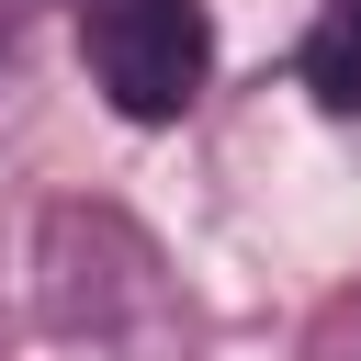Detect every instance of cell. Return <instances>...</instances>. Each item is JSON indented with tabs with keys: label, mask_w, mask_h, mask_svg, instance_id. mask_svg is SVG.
<instances>
[{
	"label": "cell",
	"mask_w": 361,
	"mask_h": 361,
	"mask_svg": "<svg viewBox=\"0 0 361 361\" xmlns=\"http://www.w3.org/2000/svg\"><path fill=\"white\" fill-rule=\"evenodd\" d=\"M79 68L124 124H180L214 79V0H79Z\"/></svg>",
	"instance_id": "1"
},
{
	"label": "cell",
	"mask_w": 361,
	"mask_h": 361,
	"mask_svg": "<svg viewBox=\"0 0 361 361\" xmlns=\"http://www.w3.org/2000/svg\"><path fill=\"white\" fill-rule=\"evenodd\" d=\"M305 90H316V113L361 124V0H327L305 23Z\"/></svg>",
	"instance_id": "2"
}]
</instances>
